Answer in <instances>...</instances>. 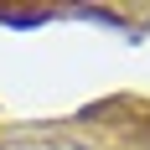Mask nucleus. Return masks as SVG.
<instances>
[{"label":"nucleus","instance_id":"nucleus-1","mask_svg":"<svg viewBox=\"0 0 150 150\" xmlns=\"http://www.w3.org/2000/svg\"><path fill=\"white\" fill-rule=\"evenodd\" d=\"M0 150H73L67 140H5Z\"/></svg>","mask_w":150,"mask_h":150}]
</instances>
